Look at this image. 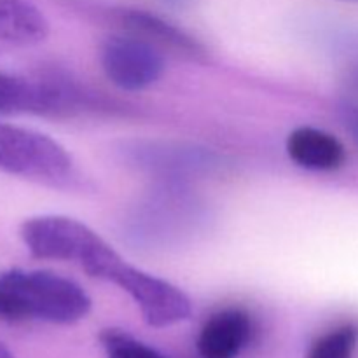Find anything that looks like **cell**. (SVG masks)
<instances>
[{"label": "cell", "instance_id": "cell-18", "mask_svg": "<svg viewBox=\"0 0 358 358\" xmlns=\"http://www.w3.org/2000/svg\"><path fill=\"white\" fill-rule=\"evenodd\" d=\"M357 80H358V77H357Z\"/></svg>", "mask_w": 358, "mask_h": 358}, {"label": "cell", "instance_id": "cell-16", "mask_svg": "<svg viewBox=\"0 0 358 358\" xmlns=\"http://www.w3.org/2000/svg\"><path fill=\"white\" fill-rule=\"evenodd\" d=\"M163 2L168 3V6H171V7H185V6H189L192 0H163Z\"/></svg>", "mask_w": 358, "mask_h": 358}, {"label": "cell", "instance_id": "cell-4", "mask_svg": "<svg viewBox=\"0 0 358 358\" xmlns=\"http://www.w3.org/2000/svg\"><path fill=\"white\" fill-rule=\"evenodd\" d=\"M121 154L128 166L152 175L163 184H184L191 178L212 175L222 164L213 150L170 140H135L124 143Z\"/></svg>", "mask_w": 358, "mask_h": 358}, {"label": "cell", "instance_id": "cell-9", "mask_svg": "<svg viewBox=\"0 0 358 358\" xmlns=\"http://www.w3.org/2000/svg\"><path fill=\"white\" fill-rule=\"evenodd\" d=\"M254 324L247 311L227 308L213 313L198 336L201 358H238L250 343Z\"/></svg>", "mask_w": 358, "mask_h": 358}, {"label": "cell", "instance_id": "cell-10", "mask_svg": "<svg viewBox=\"0 0 358 358\" xmlns=\"http://www.w3.org/2000/svg\"><path fill=\"white\" fill-rule=\"evenodd\" d=\"M56 110L55 87L45 72L34 77L0 72V115L37 114L55 117Z\"/></svg>", "mask_w": 358, "mask_h": 358}, {"label": "cell", "instance_id": "cell-12", "mask_svg": "<svg viewBox=\"0 0 358 358\" xmlns=\"http://www.w3.org/2000/svg\"><path fill=\"white\" fill-rule=\"evenodd\" d=\"M49 23L28 0H0V52L37 45L48 37Z\"/></svg>", "mask_w": 358, "mask_h": 358}, {"label": "cell", "instance_id": "cell-2", "mask_svg": "<svg viewBox=\"0 0 358 358\" xmlns=\"http://www.w3.org/2000/svg\"><path fill=\"white\" fill-rule=\"evenodd\" d=\"M21 240L35 259L73 262L84 273L108 248L91 227L63 215H41L24 220Z\"/></svg>", "mask_w": 358, "mask_h": 358}, {"label": "cell", "instance_id": "cell-7", "mask_svg": "<svg viewBox=\"0 0 358 358\" xmlns=\"http://www.w3.org/2000/svg\"><path fill=\"white\" fill-rule=\"evenodd\" d=\"M100 62L107 79L122 91L147 90L164 72L163 51L145 38L126 31L103 42Z\"/></svg>", "mask_w": 358, "mask_h": 358}, {"label": "cell", "instance_id": "cell-15", "mask_svg": "<svg viewBox=\"0 0 358 358\" xmlns=\"http://www.w3.org/2000/svg\"><path fill=\"white\" fill-rule=\"evenodd\" d=\"M341 119L345 122L346 129L352 133L353 138L358 142V103L348 101L341 105Z\"/></svg>", "mask_w": 358, "mask_h": 358}, {"label": "cell", "instance_id": "cell-13", "mask_svg": "<svg viewBox=\"0 0 358 358\" xmlns=\"http://www.w3.org/2000/svg\"><path fill=\"white\" fill-rule=\"evenodd\" d=\"M358 345V331L352 324L339 325L325 332L308 350L306 358H353Z\"/></svg>", "mask_w": 358, "mask_h": 358}, {"label": "cell", "instance_id": "cell-14", "mask_svg": "<svg viewBox=\"0 0 358 358\" xmlns=\"http://www.w3.org/2000/svg\"><path fill=\"white\" fill-rule=\"evenodd\" d=\"M98 339L107 358H168L121 329H105Z\"/></svg>", "mask_w": 358, "mask_h": 358}, {"label": "cell", "instance_id": "cell-3", "mask_svg": "<svg viewBox=\"0 0 358 358\" xmlns=\"http://www.w3.org/2000/svg\"><path fill=\"white\" fill-rule=\"evenodd\" d=\"M0 170L45 184H63L72 177L73 161L65 147L44 133L0 122Z\"/></svg>", "mask_w": 358, "mask_h": 358}, {"label": "cell", "instance_id": "cell-1", "mask_svg": "<svg viewBox=\"0 0 358 358\" xmlns=\"http://www.w3.org/2000/svg\"><path fill=\"white\" fill-rule=\"evenodd\" d=\"M90 310L86 290L65 276L38 269L0 273V320L70 325Z\"/></svg>", "mask_w": 358, "mask_h": 358}, {"label": "cell", "instance_id": "cell-11", "mask_svg": "<svg viewBox=\"0 0 358 358\" xmlns=\"http://www.w3.org/2000/svg\"><path fill=\"white\" fill-rule=\"evenodd\" d=\"M287 154L297 166L311 171H336L345 164V145L324 129L301 126L287 138Z\"/></svg>", "mask_w": 358, "mask_h": 358}, {"label": "cell", "instance_id": "cell-8", "mask_svg": "<svg viewBox=\"0 0 358 358\" xmlns=\"http://www.w3.org/2000/svg\"><path fill=\"white\" fill-rule=\"evenodd\" d=\"M114 20L121 31L145 38L161 51H170L192 59L205 58L206 51L203 45L187 31L175 27L164 17L142 9H117L114 13Z\"/></svg>", "mask_w": 358, "mask_h": 358}, {"label": "cell", "instance_id": "cell-17", "mask_svg": "<svg viewBox=\"0 0 358 358\" xmlns=\"http://www.w3.org/2000/svg\"><path fill=\"white\" fill-rule=\"evenodd\" d=\"M0 358H14L13 353L9 352V348H7V346H3L2 343H0Z\"/></svg>", "mask_w": 358, "mask_h": 358}, {"label": "cell", "instance_id": "cell-6", "mask_svg": "<svg viewBox=\"0 0 358 358\" xmlns=\"http://www.w3.org/2000/svg\"><path fill=\"white\" fill-rule=\"evenodd\" d=\"M107 282L124 290L150 327H170L191 315V301L178 287L149 275L122 259Z\"/></svg>", "mask_w": 358, "mask_h": 358}, {"label": "cell", "instance_id": "cell-5", "mask_svg": "<svg viewBox=\"0 0 358 358\" xmlns=\"http://www.w3.org/2000/svg\"><path fill=\"white\" fill-rule=\"evenodd\" d=\"M201 220V205L185 191L184 184H163L159 191L138 205L129 219L128 231L136 243H168L189 234Z\"/></svg>", "mask_w": 358, "mask_h": 358}]
</instances>
